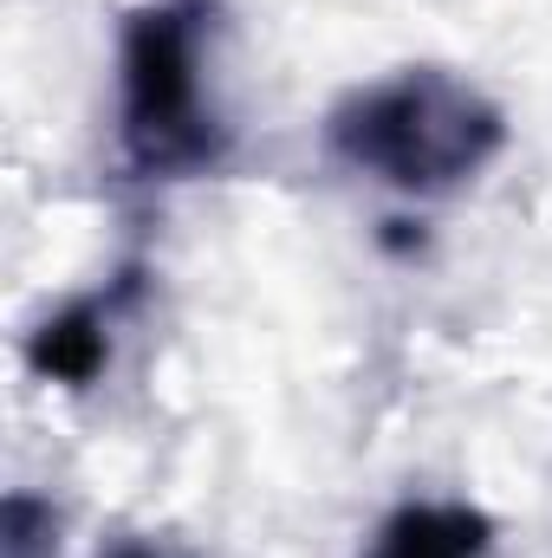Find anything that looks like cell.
Instances as JSON below:
<instances>
[{
    "instance_id": "6da1fadb",
    "label": "cell",
    "mask_w": 552,
    "mask_h": 558,
    "mask_svg": "<svg viewBox=\"0 0 552 558\" xmlns=\"http://www.w3.org/2000/svg\"><path fill=\"white\" fill-rule=\"evenodd\" d=\"M332 143L397 189H448L501 149V111L455 72H404L358 92L332 118Z\"/></svg>"
},
{
    "instance_id": "7a4b0ae2",
    "label": "cell",
    "mask_w": 552,
    "mask_h": 558,
    "mask_svg": "<svg viewBox=\"0 0 552 558\" xmlns=\"http://www.w3.org/2000/svg\"><path fill=\"white\" fill-rule=\"evenodd\" d=\"M124 137L143 169H195L221 149L182 7H143L124 33Z\"/></svg>"
},
{
    "instance_id": "3957f363",
    "label": "cell",
    "mask_w": 552,
    "mask_h": 558,
    "mask_svg": "<svg viewBox=\"0 0 552 558\" xmlns=\"http://www.w3.org/2000/svg\"><path fill=\"white\" fill-rule=\"evenodd\" d=\"M488 546V520L468 507H404L371 558H481Z\"/></svg>"
},
{
    "instance_id": "277c9868",
    "label": "cell",
    "mask_w": 552,
    "mask_h": 558,
    "mask_svg": "<svg viewBox=\"0 0 552 558\" xmlns=\"http://www.w3.org/2000/svg\"><path fill=\"white\" fill-rule=\"evenodd\" d=\"M33 364H39L46 377H59V384H92L98 364H105V331L92 325V312H65V318H52V325L39 331Z\"/></svg>"
},
{
    "instance_id": "5b68a950",
    "label": "cell",
    "mask_w": 552,
    "mask_h": 558,
    "mask_svg": "<svg viewBox=\"0 0 552 558\" xmlns=\"http://www.w3.org/2000/svg\"><path fill=\"white\" fill-rule=\"evenodd\" d=\"M118 558H156V553H118Z\"/></svg>"
}]
</instances>
